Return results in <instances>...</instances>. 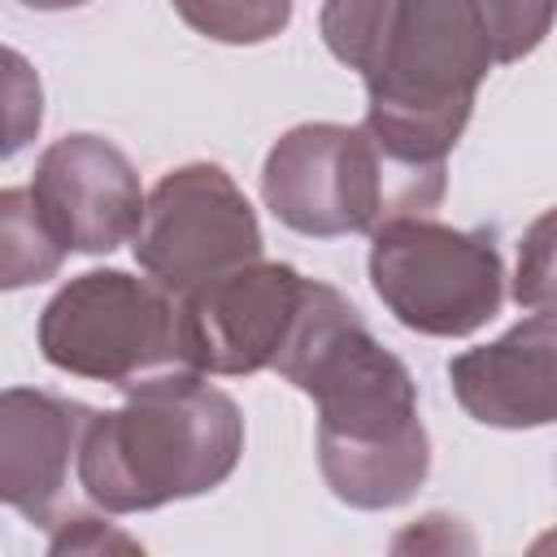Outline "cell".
Wrapping results in <instances>:
<instances>
[{
  "instance_id": "obj_8",
  "label": "cell",
  "mask_w": 557,
  "mask_h": 557,
  "mask_svg": "<svg viewBox=\"0 0 557 557\" xmlns=\"http://www.w3.org/2000/svg\"><path fill=\"white\" fill-rule=\"evenodd\" d=\"M309 278L287 261H248L183 296L187 366L218 379L274 370L300 318Z\"/></svg>"
},
{
  "instance_id": "obj_16",
  "label": "cell",
  "mask_w": 557,
  "mask_h": 557,
  "mask_svg": "<svg viewBox=\"0 0 557 557\" xmlns=\"http://www.w3.org/2000/svg\"><path fill=\"white\" fill-rule=\"evenodd\" d=\"M4 100H9V109H4V122H9L4 126V157H13L35 139V131L44 122L39 78H35V70L26 65V57L17 48L4 52Z\"/></svg>"
},
{
  "instance_id": "obj_18",
  "label": "cell",
  "mask_w": 557,
  "mask_h": 557,
  "mask_svg": "<svg viewBox=\"0 0 557 557\" xmlns=\"http://www.w3.org/2000/svg\"><path fill=\"white\" fill-rule=\"evenodd\" d=\"M17 4L39 9V13H65V9H83V4H91V0H17Z\"/></svg>"
},
{
  "instance_id": "obj_1",
  "label": "cell",
  "mask_w": 557,
  "mask_h": 557,
  "mask_svg": "<svg viewBox=\"0 0 557 557\" xmlns=\"http://www.w3.org/2000/svg\"><path fill=\"white\" fill-rule=\"evenodd\" d=\"M274 370L318 405V470L348 509H396L431 474L418 383L344 292L309 278Z\"/></svg>"
},
{
  "instance_id": "obj_11",
  "label": "cell",
  "mask_w": 557,
  "mask_h": 557,
  "mask_svg": "<svg viewBox=\"0 0 557 557\" xmlns=\"http://www.w3.org/2000/svg\"><path fill=\"white\" fill-rule=\"evenodd\" d=\"M457 405L496 431H535L557 422V309H535L500 339L448 361Z\"/></svg>"
},
{
  "instance_id": "obj_6",
  "label": "cell",
  "mask_w": 557,
  "mask_h": 557,
  "mask_svg": "<svg viewBox=\"0 0 557 557\" xmlns=\"http://www.w3.org/2000/svg\"><path fill=\"white\" fill-rule=\"evenodd\" d=\"M370 287L400 326L461 339L500 313L505 261L492 231L405 213L370 235Z\"/></svg>"
},
{
  "instance_id": "obj_12",
  "label": "cell",
  "mask_w": 557,
  "mask_h": 557,
  "mask_svg": "<svg viewBox=\"0 0 557 557\" xmlns=\"http://www.w3.org/2000/svg\"><path fill=\"white\" fill-rule=\"evenodd\" d=\"M65 252L70 248L44 222L30 187H4L0 191V287L17 292L52 278Z\"/></svg>"
},
{
  "instance_id": "obj_3",
  "label": "cell",
  "mask_w": 557,
  "mask_h": 557,
  "mask_svg": "<svg viewBox=\"0 0 557 557\" xmlns=\"http://www.w3.org/2000/svg\"><path fill=\"white\" fill-rule=\"evenodd\" d=\"M239 453V405L200 370H165L126 387L117 409H96L78 487L104 513H148L222 487Z\"/></svg>"
},
{
  "instance_id": "obj_7",
  "label": "cell",
  "mask_w": 557,
  "mask_h": 557,
  "mask_svg": "<svg viewBox=\"0 0 557 557\" xmlns=\"http://www.w3.org/2000/svg\"><path fill=\"white\" fill-rule=\"evenodd\" d=\"M135 261L178 300L205 283L261 261V222L218 161H187L157 178L131 239Z\"/></svg>"
},
{
  "instance_id": "obj_13",
  "label": "cell",
  "mask_w": 557,
  "mask_h": 557,
  "mask_svg": "<svg viewBox=\"0 0 557 557\" xmlns=\"http://www.w3.org/2000/svg\"><path fill=\"white\" fill-rule=\"evenodd\" d=\"M174 13L213 44H265L287 30L296 0H170Z\"/></svg>"
},
{
  "instance_id": "obj_2",
  "label": "cell",
  "mask_w": 557,
  "mask_h": 557,
  "mask_svg": "<svg viewBox=\"0 0 557 557\" xmlns=\"http://www.w3.org/2000/svg\"><path fill=\"white\" fill-rule=\"evenodd\" d=\"M326 52L366 83V131L409 170L444 174L496 65L479 0H322Z\"/></svg>"
},
{
  "instance_id": "obj_4",
  "label": "cell",
  "mask_w": 557,
  "mask_h": 557,
  "mask_svg": "<svg viewBox=\"0 0 557 557\" xmlns=\"http://www.w3.org/2000/svg\"><path fill=\"white\" fill-rule=\"evenodd\" d=\"M444 174L400 165L366 122H300L283 131L261 165L265 209L296 235H374L383 222L426 213L444 200Z\"/></svg>"
},
{
  "instance_id": "obj_9",
  "label": "cell",
  "mask_w": 557,
  "mask_h": 557,
  "mask_svg": "<svg viewBox=\"0 0 557 557\" xmlns=\"http://www.w3.org/2000/svg\"><path fill=\"white\" fill-rule=\"evenodd\" d=\"M30 196L52 226V235L70 252H113L117 244L135 239L148 196L131 157L104 135H65L52 139L30 178Z\"/></svg>"
},
{
  "instance_id": "obj_5",
  "label": "cell",
  "mask_w": 557,
  "mask_h": 557,
  "mask_svg": "<svg viewBox=\"0 0 557 557\" xmlns=\"http://www.w3.org/2000/svg\"><path fill=\"white\" fill-rule=\"evenodd\" d=\"M48 366L135 387L165 370H191L183 344V300L157 278L126 270H83L44 305L35 326Z\"/></svg>"
},
{
  "instance_id": "obj_17",
  "label": "cell",
  "mask_w": 557,
  "mask_h": 557,
  "mask_svg": "<svg viewBox=\"0 0 557 557\" xmlns=\"http://www.w3.org/2000/svg\"><path fill=\"white\" fill-rule=\"evenodd\" d=\"M48 553L65 557V553H139V540H131L126 531H117L109 518L96 513H65L52 531H48Z\"/></svg>"
},
{
  "instance_id": "obj_14",
  "label": "cell",
  "mask_w": 557,
  "mask_h": 557,
  "mask_svg": "<svg viewBox=\"0 0 557 557\" xmlns=\"http://www.w3.org/2000/svg\"><path fill=\"white\" fill-rule=\"evenodd\" d=\"M513 300L522 309H557V205L544 209L522 244H518V265H513Z\"/></svg>"
},
{
  "instance_id": "obj_10",
  "label": "cell",
  "mask_w": 557,
  "mask_h": 557,
  "mask_svg": "<svg viewBox=\"0 0 557 557\" xmlns=\"http://www.w3.org/2000/svg\"><path fill=\"white\" fill-rule=\"evenodd\" d=\"M96 409L39 387H4L0 396V500L30 527L52 531L70 509V474L78 479L83 435Z\"/></svg>"
},
{
  "instance_id": "obj_15",
  "label": "cell",
  "mask_w": 557,
  "mask_h": 557,
  "mask_svg": "<svg viewBox=\"0 0 557 557\" xmlns=\"http://www.w3.org/2000/svg\"><path fill=\"white\" fill-rule=\"evenodd\" d=\"M496 61H522L544 44L557 22V0H479Z\"/></svg>"
}]
</instances>
